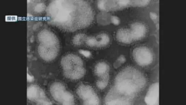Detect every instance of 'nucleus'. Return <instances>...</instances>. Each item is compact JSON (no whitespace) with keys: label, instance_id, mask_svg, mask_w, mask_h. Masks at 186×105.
Returning <instances> with one entry per match:
<instances>
[{"label":"nucleus","instance_id":"14","mask_svg":"<svg viewBox=\"0 0 186 105\" xmlns=\"http://www.w3.org/2000/svg\"><path fill=\"white\" fill-rule=\"evenodd\" d=\"M109 66L107 63L100 62L95 66L94 72L95 74L100 78L99 79L109 81Z\"/></svg>","mask_w":186,"mask_h":105},{"label":"nucleus","instance_id":"17","mask_svg":"<svg viewBox=\"0 0 186 105\" xmlns=\"http://www.w3.org/2000/svg\"><path fill=\"white\" fill-rule=\"evenodd\" d=\"M86 38V36L84 34L79 33L73 37L72 42L74 45L79 46L81 45L83 42H85Z\"/></svg>","mask_w":186,"mask_h":105},{"label":"nucleus","instance_id":"1","mask_svg":"<svg viewBox=\"0 0 186 105\" xmlns=\"http://www.w3.org/2000/svg\"><path fill=\"white\" fill-rule=\"evenodd\" d=\"M94 16L92 7L86 1L49 0L43 20L49 26L70 32L88 26Z\"/></svg>","mask_w":186,"mask_h":105},{"label":"nucleus","instance_id":"5","mask_svg":"<svg viewBox=\"0 0 186 105\" xmlns=\"http://www.w3.org/2000/svg\"><path fill=\"white\" fill-rule=\"evenodd\" d=\"M48 92L51 99L58 104H75L73 95L67 90L65 85L60 81H53L50 83L48 85Z\"/></svg>","mask_w":186,"mask_h":105},{"label":"nucleus","instance_id":"4","mask_svg":"<svg viewBox=\"0 0 186 105\" xmlns=\"http://www.w3.org/2000/svg\"><path fill=\"white\" fill-rule=\"evenodd\" d=\"M60 64L64 76L67 79L78 80L85 74L83 62L76 55L70 53L65 54L61 58Z\"/></svg>","mask_w":186,"mask_h":105},{"label":"nucleus","instance_id":"13","mask_svg":"<svg viewBox=\"0 0 186 105\" xmlns=\"http://www.w3.org/2000/svg\"><path fill=\"white\" fill-rule=\"evenodd\" d=\"M159 96V84L155 83L152 84L149 87L145 97V103L148 105H158Z\"/></svg>","mask_w":186,"mask_h":105},{"label":"nucleus","instance_id":"10","mask_svg":"<svg viewBox=\"0 0 186 105\" xmlns=\"http://www.w3.org/2000/svg\"><path fill=\"white\" fill-rule=\"evenodd\" d=\"M130 2L125 0H100L98 1L97 6L101 10L108 12L125 8L129 5Z\"/></svg>","mask_w":186,"mask_h":105},{"label":"nucleus","instance_id":"18","mask_svg":"<svg viewBox=\"0 0 186 105\" xmlns=\"http://www.w3.org/2000/svg\"><path fill=\"white\" fill-rule=\"evenodd\" d=\"M108 82V80L99 79L96 82V86L99 89L102 90L107 86Z\"/></svg>","mask_w":186,"mask_h":105},{"label":"nucleus","instance_id":"6","mask_svg":"<svg viewBox=\"0 0 186 105\" xmlns=\"http://www.w3.org/2000/svg\"><path fill=\"white\" fill-rule=\"evenodd\" d=\"M133 59L138 65L145 67L151 65L154 60V54L152 50L144 45L136 47L132 51Z\"/></svg>","mask_w":186,"mask_h":105},{"label":"nucleus","instance_id":"15","mask_svg":"<svg viewBox=\"0 0 186 105\" xmlns=\"http://www.w3.org/2000/svg\"><path fill=\"white\" fill-rule=\"evenodd\" d=\"M116 37L119 42L126 44H129L134 42L129 28H122L116 32Z\"/></svg>","mask_w":186,"mask_h":105},{"label":"nucleus","instance_id":"16","mask_svg":"<svg viewBox=\"0 0 186 105\" xmlns=\"http://www.w3.org/2000/svg\"><path fill=\"white\" fill-rule=\"evenodd\" d=\"M110 15L107 12L104 11L99 14L97 16L98 22L103 25H108L111 22Z\"/></svg>","mask_w":186,"mask_h":105},{"label":"nucleus","instance_id":"21","mask_svg":"<svg viewBox=\"0 0 186 105\" xmlns=\"http://www.w3.org/2000/svg\"><path fill=\"white\" fill-rule=\"evenodd\" d=\"M80 53L86 57H89L91 55V52L87 50H81L79 51Z\"/></svg>","mask_w":186,"mask_h":105},{"label":"nucleus","instance_id":"11","mask_svg":"<svg viewBox=\"0 0 186 105\" xmlns=\"http://www.w3.org/2000/svg\"><path fill=\"white\" fill-rule=\"evenodd\" d=\"M134 41L141 40L147 35L148 29L144 23L139 21L132 22L129 28Z\"/></svg>","mask_w":186,"mask_h":105},{"label":"nucleus","instance_id":"12","mask_svg":"<svg viewBox=\"0 0 186 105\" xmlns=\"http://www.w3.org/2000/svg\"><path fill=\"white\" fill-rule=\"evenodd\" d=\"M110 42L108 35L105 33H101L96 37H87L85 42L91 47L102 48L107 45Z\"/></svg>","mask_w":186,"mask_h":105},{"label":"nucleus","instance_id":"9","mask_svg":"<svg viewBox=\"0 0 186 105\" xmlns=\"http://www.w3.org/2000/svg\"><path fill=\"white\" fill-rule=\"evenodd\" d=\"M48 1L28 0L27 16L29 18H43Z\"/></svg>","mask_w":186,"mask_h":105},{"label":"nucleus","instance_id":"8","mask_svg":"<svg viewBox=\"0 0 186 105\" xmlns=\"http://www.w3.org/2000/svg\"><path fill=\"white\" fill-rule=\"evenodd\" d=\"M76 93L83 101L84 105H99V98L95 91L89 85L82 84L77 88Z\"/></svg>","mask_w":186,"mask_h":105},{"label":"nucleus","instance_id":"2","mask_svg":"<svg viewBox=\"0 0 186 105\" xmlns=\"http://www.w3.org/2000/svg\"><path fill=\"white\" fill-rule=\"evenodd\" d=\"M50 26L42 19L27 21L28 57L47 65L55 62L60 50L59 39Z\"/></svg>","mask_w":186,"mask_h":105},{"label":"nucleus","instance_id":"7","mask_svg":"<svg viewBox=\"0 0 186 105\" xmlns=\"http://www.w3.org/2000/svg\"><path fill=\"white\" fill-rule=\"evenodd\" d=\"M27 97L29 101L37 104H50L51 101L44 89L39 85L32 84L27 87Z\"/></svg>","mask_w":186,"mask_h":105},{"label":"nucleus","instance_id":"20","mask_svg":"<svg viewBox=\"0 0 186 105\" xmlns=\"http://www.w3.org/2000/svg\"><path fill=\"white\" fill-rule=\"evenodd\" d=\"M111 21L114 25H118L120 22L119 18L116 16H112L111 17Z\"/></svg>","mask_w":186,"mask_h":105},{"label":"nucleus","instance_id":"3","mask_svg":"<svg viewBox=\"0 0 186 105\" xmlns=\"http://www.w3.org/2000/svg\"><path fill=\"white\" fill-rule=\"evenodd\" d=\"M146 83V78L141 72L128 66L117 74L114 85L110 90L120 97L132 100L144 89Z\"/></svg>","mask_w":186,"mask_h":105},{"label":"nucleus","instance_id":"19","mask_svg":"<svg viewBox=\"0 0 186 105\" xmlns=\"http://www.w3.org/2000/svg\"><path fill=\"white\" fill-rule=\"evenodd\" d=\"M126 61V58L123 55L120 56L114 62L113 66L114 68H117L119 67L122 64Z\"/></svg>","mask_w":186,"mask_h":105}]
</instances>
